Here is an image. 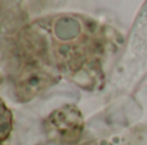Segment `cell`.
Segmentation results:
<instances>
[{"instance_id": "obj_2", "label": "cell", "mask_w": 147, "mask_h": 145, "mask_svg": "<svg viewBox=\"0 0 147 145\" xmlns=\"http://www.w3.org/2000/svg\"><path fill=\"white\" fill-rule=\"evenodd\" d=\"M13 127V116L9 108L0 99V143L7 140L12 132Z\"/></svg>"}, {"instance_id": "obj_3", "label": "cell", "mask_w": 147, "mask_h": 145, "mask_svg": "<svg viewBox=\"0 0 147 145\" xmlns=\"http://www.w3.org/2000/svg\"><path fill=\"white\" fill-rule=\"evenodd\" d=\"M0 145H3V144H1V143H0Z\"/></svg>"}, {"instance_id": "obj_1", "label": "cell", "mask_w": 147, "mask_h": 145, "mask_svg": "<svg viewBox=\"0 0 147 145\" xmlns=\"http://www.w3.org/2000/svg\"><path fill=\"white\" fill-rule=\"evenodd\" d=\"M83 128V114L75 105L58 108L45 121L48 136L59 143H76L80 139Z\"/></svg>"}]
</instances>
